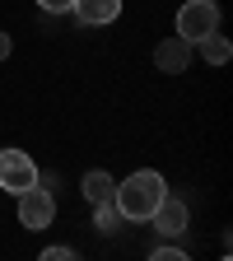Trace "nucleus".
<instances>
[{
    "label": "nucleus",
    "instance_id": "nucleus-1",
    "mask_svg": "<svg viewBox=\"0 0 233 261\" xmlns=\"http://www.w3.org/2000/svg\"><path fill=\"white\" fill-rule=\"evenodd\" d=\"M163 196H168V182H163V173L140 168V173H131L126 182H117L112 201H117V210L126 215V224H145Z\"/></svg>",
    "mask_w": 233,
    "mask_h": 261
},
{
    "label": "nucleus",
    "instance_id": "nucleus-2",
    "mask_svg": "<svg viewBox=\"0 0 233 261\" xmlns=\"http://www.w3.org/2000/svg\"><path fill=\"white\" fill-rule=\"evenodd\" d=\"M219 28V5L215 0H187V5L177 10V38L182 42H201L205 33H215Z\"/></svg>",
    "mask_w": 233,
    "mask_h": 261
},
{
    "label": "nucleus",
    "instance_id": "nucleus-3",
    "mask_svg": "<svg viewBox=\"0 0 233 261\" xmlns=\"http://www.w3.org/2000/svg\"><path fill=\"white\" fill-rule=\"evenodd\" d=\"M51 215H56V196H51L47 187L33 182V187L19 191V224H23V228H47Z\"/></svg>",
    "mask_w": 233,
    "mask_h": 261
},
{
    "label": "nucleus",
    "instance_id": "nucleus-4",
    "mask_svg": "<svg viewBox=\"0 0 233 261\" xmlns=\"http://www.w3.org/2000/svg\"><path fill=\"white\" fill-rule=\"evenodd\" d=\"M187 219H191V210H187V201H182V196H163V201L154 205V215H149L154 233H159L163 243L182 238V233H187Z\"/></svg>",
    "mask_w": 233,
    "mask_h": 261
},
{
    "label": "nucleus",
    "instance_id": "nucleus-5",
    "mask_svg": "<svg viewBox=\"0 0 233 261\" xmlns=\"http://www.w3.org/2000/svg\"><path fill=\"white\" fill-rule=\"evenodd\" d=\"M33 182H38V163H33V154H23V149H0V187L19 196Z\"/></svg>",
    "mask_w": 233,
    "mask_h": 261
},
{
    "label": "nucleus",
    "instance_id": "nucleus-6",
    "mask_svg": "<svg viewBox=\"0 0 233 261\" xmlns=\"http://www.w3.org/2000/svg\"><path fill=\"white\" fill-rule=\"evenodd\" d=\"M154 65H159L163 75H182L187 65H191V42H182L177 33H173V38H163L154 47Z\"/></svg>",
    "mask_w": 233,
    "mask_h": 261
},
{
    "label": "nucleus",
    "instance_id": "nucleus-7",
    "mask_svg": "<svg viewBox=\"0 0 233 261\" xmlns=\"http://www.w3.org/2000/svg\"><path fill=\"white\" fill-rule=\"evenodd\" d=\"M70 14H75L84 28H103V23H112V19L121 14V0H75Z\"/></svg>",
    "mask_w": 233,
    "mask_h": 261
},
{
    "label": "nucleus",
    "instance_id": "nucleus-8",
    "mask_svg": "<svg viewBox=\"0 0 233 261\" xmlns=\"http://www.w3.org/2000/svg\"><path fill=\"white\" fill-rule=\"evenodd\" d=\"M80 191H84V201H89V205H108V201H112V191H117V182H112V173L93 168V173H84Z\"/></svg>",
    "mask_w": 233,
    "mask_h": 261
},
{
    "label": "nucleus",
    "instance_id": "nucleus-9",
    "mask_svg": "<svg viewBox=\"0 0 233 261\" xmlns=\"http://www.w3.org/2000/svg\"><path fill=\"white\" fill-rule=\"evenodd\" d=\"M196 47H201V56H205L210 65H228V56H233V42L224 38L219 28H215V33H205V38L196 42Z\"/></svg>",
    "mask_w": 233,
    "mask_h": 261
},
{
    "label": "nucleus",
    "instance_id": "nucleus-10",
    "mask_svg": "<svg viewBox=\"0 0 233 261\" xmlns=\"http://www.w3.org/2000/svg\"><path fill=\"white\" fill-rule=\"evenodd\" d=\"M93 228H98V233H121V228H126V215L117 210V201H108V205H93Z\"/></svg>",
    "mask_w": 233,
    "mask_h": 261
},
{
    "label": "nucleus",
    "instance_id": "nucleus-11",
    "mask_svg": "<svg viewBox=\"0 0 233 261\" xmlns=\"http://www.w3.org/2000/svg\"><path fill=\"white\" fill-rule=\"evenodd\" d=\"M154 261H187V252H182V247H168V243H159V247H154Z\"/></svg>",
    "mask_w": 233,
    "mask_h": 261
},
{
    "label": "nucleus",
    "instance_id": "nucleus-12",
    "mask_svg": "<svg viewBox=\"0 0 233 261\" xmlns=\"http://www.w3.org/2000/svg\"><path fill=\"white\" fill-rule=\"evenodd\" d=\"M70 5H75V0H38L42 14H70Z\"/></svg>",
    "mask_w": 233,
    "mask_h": 261
},
{
    "label": "nucleus",
    "instance_id": "nucleus-13",
    "mask_svg": "<svg viewBox=\"0 0 233 261\" xmlns=\"http://www.w3.org/2000/svg\"><path fill=\"white\" fill-rule=\"evenodd\" d=\"M42 256H47V261H70V256H75V247H47Z\"/></svg>",
    "mask_w": 233,
    "mask_h": 261
},
{
    "label": "nucleus",
    "instance_id": "nucleus-14",
    "mask_svg": "<svg viewBox=\"0 0 233 261\" xmlns=\"http://www.w3.org/2000/svg\"><path fill=\"white\" fill-rule=\"evenodd\" d=\"M10 51H14V42H10V33L0 28V61H10Z\"/></svg>",
    "mask_w": 233,
    "mask_h": 261
}]
</instances>
